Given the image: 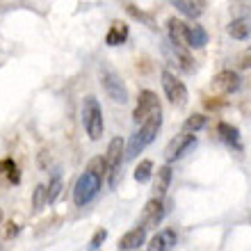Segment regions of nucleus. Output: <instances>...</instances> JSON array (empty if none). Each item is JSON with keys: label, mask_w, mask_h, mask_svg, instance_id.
I'll return each instance as SVG.
<instances>
[{"label": "nucleus", "mask_w": 251, "mask_h": 251, "mask_svg": "<svg viewBox=\"0 0 251 251\" xmlns=\"http://www.w3.org/2000/svg\"><path fill=\"white\" fill-rule=\"evenodd\" d=\"M160 126H162V112L153 114L151 119H146L144 124H142V128H139V130L130 137V142H128V149H126V160H135V158H137L139 153L144 151L146 146L155 139V135H158V130H160Z\"/></svg>", "instance_id": "obj_1"}, {"label": "nucleus", "mask_w": 251, "mask_h": 251, "mask_svg": "<svg viewBox=\"0 0 251 251\" xmlns=\"http://www.w3.org/2000/svg\"><path fill=\"white\" fill-rule=\"evenodd\" d=\"M100 187H103V178L96 176L94 172H89V169H85V172L78 176L75 185H73V203L78 205V208L87 205L96 194H99Z\"/></svg>", "instance_id": "obj_2"}, {"label": "nucleus", "mask_w": 251, "mask_h": 251, "mask_svg": "<svg viewBox=\"0 0 251 251\" xmlns=\"http://www.w3.org/2000/svg\"><path fill=\"white\" fill-rule=\"evenodd\" d=\"M82 124H85V130L89 135V139H100L103 137V130H105V124H103V110H100L96 96H87L85 103H82Z\"/></svg>", "instance_id": "obj_3"}, {"label": "nucleus", "mask_w": 251, "mask_h": 251, "mask_svg": "<svg viewBox=\"0 0 251 251\" xmlns=\"http://www.w3.org/2000/svg\"><path fill=\"white\" fill-rule=\"evenodd\" d=\"M124 139L121 137H114L107 146V153H105V160H107V185L117 190L119 185V178H121V165H124Z\"/></svg>", "instance_id": "obj_4"}, {"label": "nucleus", "mask_w": 251, "mask_h": 251, "mask_svg": "<svg viewBox=\"0 0 251 251\" xmlns=\"http://www.w3.org/2000/svg\"><path fill=\"white\" fill-rule=\"evenodd\" d=\"M162 89H165L167 99L174 107H185L187 100H190V94H187V87L183 85V80H178L172 71H162Z\"/></svg>", "instance_id": "obj_5"}, {"label": "nucleus", "mask_w": 251, "mask_h": 251, "mask_svg": "<svg viewBox=\"0 0 251 251\" xmlns=\"http://www.w3.org/2000/svg\"><path fill=\"white\" fill-rule=\"evenodd\" d=\"M100 85H103L105 94L114 103H121V105L128 103V87L124 85V80H121L112 69H103V71H100Z\"/></svg>", "instance_id": "obj_6"}, {"label": "nucleus", "mask_w": 251, "mask_h": 251, "mask_svg": "<svg viewBox=\"0 0 251 251\" xmlns=\"http://www.w3.org/2000/svg\"><path fill=\"white\" fill-rule=\"evenodd\" d=\"M162 112L160 110V100H158V94L151 92V89H144L139 92V99H137V105H135V112H132V119L137 124H144L146 119H151L153 114Z\"/></svg>", "instance_id": "obj_7"}, {"label": "nucleus", "mask_w": 251, "mask_h": 251, "mask_svg": "<svg viewBox=\"0 0 251 251\" xmlns=\"http://www.w3.org/2000/svg\"><path fill=\"white\" fill-rule=\"evenodd\" d=\"M194 146H197V135H187V132H180V135H176V137H174L172 142L165 146V160H167V165H169V162H176V160H180L187 151H190V149H194Z\"/></svg>", "instance_id": "obj_8"}, {"label": "nucleus", "mask_w": 251, "mask_h": 251, "mask_svg": "<svg viewBox=\"0 0 251 251\" xmlns=\"http://www.w3.org/2000/svg\"><path fill=\"white\" fill-rule=\"evenodd\" d=\"M167 215V208H165V201L162 199H151L146 201L144 210H142V217H139V226L142 228H158L160 222L165 219Z\"/></svg>", "instance_id": "obj_9"}, {"label": "nucleus", "mask_w": 251, "mask_h": 251, "mask_svg": "<svg viewBox=\"0 0 251 251\" xmlns=\"http://www.w3.org/2000/svg\"><path fill=\"white\" fill-rule=\"evenodd\" d=\"M212 89L222 96H231L240 89V75L231 69H224V71H219L215 78H212Z\"/></svg>", "instance_id": "obj_10"}, {"label": "nucleus", "mask_w": 251, "mask_h": 251, "mask_svg": "<svg viewBox=\"0 0 251 251\" xmlns=\"http://www.w3.org/2000/svg\"><path fill=\"white\" fill-rule=\"evenodd\" d=\"M167 32H169V44H174V46H178V48H187L190 25H187L185 21L172 16V19L167 21Z\"/></svg>", "instance_id": "obj_11"}, {"label": "nucleus", "mask_w": 251, "mask_h": 251, "mask_svg": "<svg viewBox=\"0 0 251 251\" xmlns=\"http://www.w3.org/2000/svg\"><path fill=\"white\" fill-rule=\"evenodd\" d=\"M178 242V235L174 228H165V231L155 233L151 240H149V245H146V251H172Z\"/></svg>", "instance_id": "obj_12"}, {"label": "nucleus", "mask_w": 251, "mask_h": 251, "mask_svg": "<svg viewBox=\"0 0 251 251\" xmlns=\"http://www.w3.org/2000/svg\"><path fill=\"white\" fill-rule=\"evenodd\" d=\"M144 242H146V231L142 228V226H137V228L128 231L126 235H121L117 247H119L121 251H132V249H139Z\"/></svg>", "instance_id": "obj_13"}, {"label": "nucleus", "mask_w": 251, "mask_h": 251, "mask_svg": "<svg viewBox=\"0 0 251 251\" xmlns=\"http://www.w3.org/2000/svg\"><path fill=\"white\" fill-rule=\"evenodd\" d=\"M217 135L222 137V142H226L228 146H233V149L242 151V142H240V130L235 128V126L226 124V121H219V124H217Z\"/></svg>", "instance_id": "obj_14"}, {"label": "nucleus", "mask_w": 251, "mask_h": 251, "mask_svg": "<svg viewBox=\"0 0 251 251\" xmlns=\"http://www.w3.org/2000/svg\"><path fill=\"white\" fill-rule=\"evenodd\" d=\"M169 183H172V167H158L155 172V180H153V190H155V199H162L169 190Z\"/></svg>", "instance_id": "obj_15"}, {"label": "nucleus", "mask_w": 251, "mask_h": 251, "mask_svg": "<svg viewBox=\"0 0 251 251\" xmlns=\"http://www.w3.org/2000/svg\"><path fill=\"white\" fill-rule=\"evenodd\" d=\"M126 39H128V25L124 21H114L105 34V44L107 46H121V44H126Z\"/></svg>", "instance_id": "obj_16"}, {"label": "nucleus", "mask_w": 251, "mask_h": 251, "mask_svg": "<svg viewBox=\"0 0 251 251\" xmlns=\"http://www.w3.org/2000/svg\"><path fill=\"white\" fill-rule=\"evenodd\" d=\"M172 7H176L180 14H185L190 19H199L205 9V2H201V0H174Z\"/></svg>", "instance_id": "obj_17"}, {"label": "nucleus", "mask_w": 251, "mask_h": 251, "mask_svg": "<svg viewBox=\"0 0 251 251\" xmlns=\"http://www.w3.org/2000/svg\"><path fill=\"white\" fill-rule=\"evenodd\" d=\"M0 174L5 176L12 185H19L21 183V172H19V165L14 162L12 158H5V160H0Z\"/></svg>", "instance_id": "obj_18"}, {"label": "nucleus", "mask_w": 251, "mask_h": 251, "mask_svg": "<svg viewBox=\"0 0 251 251\" xmlns=\"http://www.w3.org/2000/svg\"><path fill=\"white\" fill-rule=\"evenodd\" d=\"M228 34L233 39H247L251 34V25H249V19H235L228 23Z\"/></svg>", "instance_id": "obj_19"}, {"label": "nucleus", "mask_w": 251, "mask_h": 251, "mask_svg": "<svg viewBox=\"0 0 251 251\" xmlns=\"http://www.w3.org/2000/svg\"><path fill=\"white\" fill-rule=\"evenodd\" d=\"M208 44V32L201 25H190L187 34V48H203Z\"/></svg>", "instance_id": "obj_20"}, {"label": "nucleus", "mask_w": 251, "mask_h": 251, "mask_svg": "<svg viewBox=\"0 0 251 251\" xmlns=\"http://www.w3.org/2000/svg\"><path fill=\"white\" fill-rule=\"evenodd\" d=\"M205 124H208V117H205V114H192V117L185 119V124H183V132L194 135V132H199L201 128H205Z\"/></svg>", "instance_id": "obj_21"}, {"label": "nucleus", "mask_w": 251, "mask_h": 251, "mask_svg": "<svg viewBox=\"0 0 251 251\" xmlns=\"http://www.w3.org/2000/svg\"><path fill=\"white\" fill-rule=\"evenodd\" d=\"M151 174H153V162L151 160H142L137 167H135V180L137 183H149L151 180Z\"/></svg>", "instance_id": "obj_22"}, {"label": "nucleus", "mask_w": 251, "mask_h": 251, "mask_svg": "<svg viewBox=\"0 0 251 251\" xmlns=\"http://www.w3.org/2000/svg\"><path fill=\"white\" fill-rule=\"evenodd\" d=\"M46 203H48V187L46 185H37L34 192H32V210L39 212Z\"/></svg>", "instance_id": "obj_23"}, {"label": "nucleus", "mask_w": 251, "mask_h": 251, "mask_svg": "<svg viewBox=\"0 0 251 251\" xmlns=\"http://www.w3.org/2000/svg\"><path fill=\"white\" fill-rule=\"evenodd\" d=\"M60 192H62V180H60V176H55L53 183L48 185V203H55L57 197H60Z\"/></svg>", "instance_id": "obj_24"}, {"label": "nucleus", "mask_w": 251, "mask_h": 251, "mask_svg": "<svg viewBox=\"0 0 251 251\" xmlns=\"http://www.w3.org/2000/svg\"><path fill=\"white\" fill-rule=\"evenodd\" d=\"M107 240V231L105 228H99V231L94 233V238H92V242H89V251H96V249H100V245Z\"/></svg>", "instance_id": "obj_25"}, {"label": "nucleus", "mask_w": 251, "mask_h": 251, "mask_svg": "<svg viewBox=\"0 0 251 251\" xmlns=\"http://www.w3.org/2000/svg\"><path fill=\"white\" fill-rule=\"evenodd\" d=\"M126 9H128V12H130L132 16H135V19L144 21V23H146L149 27H155V23H153L151 16H149V14H144V12H139V9H135V5H126Z\"/></svg>", "instance_id": "obj_26"}, {"label": "nucleus", "mask_w": 251, "mask_h": 251, "mask_svg": "<svg viewBox=\"0 0 251 251\" xmlns=\"http://www.w3.org/2000/svg\"><path fill=\"white\" fill-rule=\"evenodd\" d=\"M238 66L240 69H251V46L238 55Z\"/></svg>", "instance_id": "obj_27"}, {"label": "nucleus", "mask_w": 251, "mask_h": 251, "mask_svg": "<svg viewBox=\"0 0 251 251\" xmlns=\"http://www.w3.org/2000/svg\"><path fill=\"white\" fill-rule=\"evenodd\" d=\"M16 233H19V224H14V222H9V224H7V228H5V238L9 240V238H14Z\"/></svg>", "instance_id": "obj_28"}, {"label": "nucleus", "mask_w": 251, "mask_h": 251, "mask_svg": "<svg viewBox=\"0 0 251 251\" xmlns=\"http://www.w3.org/2000/svg\"><path fill=\"white\" fill-rule=\"evenodd\" d=\"M46 155H48V151L46 149H41V153H39V167L41 169H46Z\"/></svg>", "instance_id": "obj_29"}, {"label": "nucleus", "mask_w": 251, "mask_h": 251, "mask_svg": "<svg viewBox=\"0 0 251 251\" xmlns=\"http://www.w3.org/2000/svg\"><path fill=\"white\" fill-rule=\"evenodd\" d=\"M242 7H247V12H249V16H251V5H242Z\"/></svg>", "instance_id": "obj_30"}]
</instances>
